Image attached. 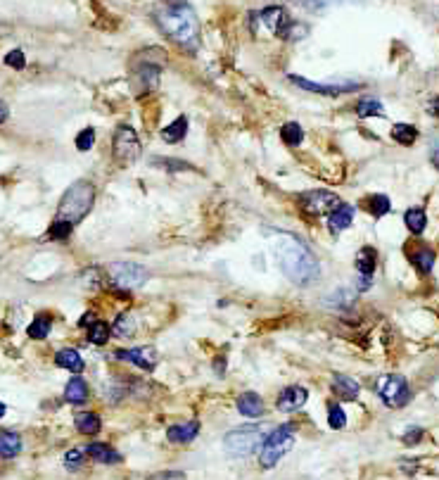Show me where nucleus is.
Wrapping results in <instances>:
<instances>
[{
	"label": "nucleus",
	"mask_w": 439,
	"mask_h": 480,
	"mask_svg": "<svg viewBox=\"0 0 439 480\" xmlns=\"http://www.w3.org/2000/svg\"><path fill=\"white\" fill-rule=\"evenodd\" d=\"M271 252L275 264L287 276L295 286H309L319 279L321 267L314 252L292 233L275 231L271 235Z\"/></svg>",
	"instance_id": "f257e3e1"
},
{
	"label": "nucleus",
	"mask_w": 439,
	"mask_h": 480,
	"mask_svg": "<svg viewBox=\"0 0 439 480\" xmlns=\"http://www.w3.org/2000/svg\"><path fill=\"white\" fill-rule=\"evenodd\" d=\"M159 29L186 52H198L200 48V22L195 10L183 0H169L154 10Z\"/></svg>",
	"instance_id": "f03ea898"
},
{
	"label": "nucleus",
	"mask_w": 439,
	"mask_h": 480,
	"mask_svg": "<svg viewBox=\"0 0 439 480\" xmlns=\"http://www.w3.org/2000/svg\"><path fill=\"white\" fill-rule=\"evenodd\" d=\"M169 55L164 48H157V45H150V48H143L140 52L133 55L131 62V72H133V84H136V93L138 96H147L159 86V74L166 67Z\"/></svg>",
	"instance_id": "7ed1b4c3"
},
{
	"label": "nucleus",
	"mask_w": 439,
	"mask_h": 480,
	"mask_svg": "<svg viewBox=\"0 0 439 480\" xmlns=\"http://www.w3.org/2000/svg\"><path fill=\"white\" fill-rule=\"evenodd\" d=\"M96 202V186L91 181H76L67 188V193L59 200L57 207V221H67V224H79L84 216L93 209Z\"/></svg>",
	"instance_id": "20e7f679"
},
{
	"label": "nucleus",
	"mask_w": 439,
	"mask_h": 480,
	"mask_svg": "<svg viewBox=\"0 0 439 480\" xmlns=\"http://www.w3.org/2000/svg\"><path fill=\"white\" fill-rule=\"evenodd\" d=\"M266 435H268L266 425H261V423L240 425V428L226 432L224 450H226V454L238 457V459L249 457V454H254V452L261 447L263 440H266Z\"/></svg>",
	"instance_id": "39448f33"
},
{
	"label": "nucleus",
	"mask_w": 439,
	"mask_h": 480,
	"mask_svg": "<svg viewBox=\"0 0 439 480\" xmlns=\"http://www.w3.org/2000/svg\"><path fill=\"white\" fill-rule=\"evenodd\" d=\"M295 445V425H278L266 435V440L261 445V457L259 462L263 469H273L283 457L292 450Z\"/></svg>",
	"instance_id": "423d86ee"
},
{
	"label": "nucleus",
	"mask_w": 439,
	"mask_h": 480,
	"mask_svg": "<svg viewBox=\"0 0 439 480\" xmlns=\"http://www.w3.org/2000/svg\"><path fill=\"white\" fill-rule=\"evenodd\" d=\"M375 392L377 397L387 404L392 409H401L406 407L409 400H411V390H409V383L404 376H397V374H387V376H380L375 383Z\"/></svg>",
	"instance_id": "0eeeda50"
},
{
	"label": "nucleus",
	"mask_w": 439,
	"mask_h": 480,
	"mask_svg": "<svg viewBox=\"0 0 439 480\" xmlns=\"http://www.w3.org/2000/svg\"><path fill=\"white\" fill-rule=\"evenodd\" d=\"M107 279L114 288L121 290H136L143 288L150 274H147L145 267L140 264H131V262H114V264L107 267Z\"/></svg>",
	"instance_id": "6e6552de"
},
{
	"label": "nucleus",
	"mask_w": 439,
	"mask_h": 480,
	"mask_svg": "<svg viewBox=\"0 0 439 480\" xmlns=\"http://www.w3.org/2000/svg\"><path fill=\"white\" fill-rule=\"evenodd\" d=\"M112 150H114V160L119 164H133L140 157V140L136 136L131 126H119L114 131V140H112Z\"/></svg>",
	"instance_id": "1a4fd4ad"
},
{
	"label": "nucleus",
	"mask_w": 439,
	"mask_h": 480,
	"mask_svg": "<svg viewBox=\"0 0 439 480\" xmlns=\"http://www.w3.org/2000/svg\"><path fill=\"white\" fill-rule=\"evenodd\" d=\"M297 205L302 207V212H307L312 216H323V214L333 212L335 207H340L342 202L330 191H309V193L297 195Z\"/></svg>",
	"instance_id": "9d476101"
},
{
	"label": "nucleus",
	"mask_w": 439,
	"mask_h": 480,
	"mask_svg": "<svg viewBox=\"0 0 439 480\" xmlns=\"http://www.w3.org/2000/svg\"><path fill=\"white\" fill-rule=\"evenodd\" d=\"M287 79L292 81L295 86L304 89V91L321 93V96H330V98H337V96H342V93L359 91L361 89V84H349V81H342V84H316V81H307V79L297 77V74H290Z\"/></svg>",
	"instance_id": "9b49d317"
},
{
	"label": "nucleus",
	"mask_w": 439,
	"mask_h": 480,
	"mask_svg": "<svg viewBox=\"0 0 439 480\" xmlns=\"http://www.w3.org/2000/svg\"><path fill=\"white\" fill-rule=\"evenodd\" d=\"M259 19L263 22V26L273 33V36H280V38H285L290 26H292V19L287 17L285 8H280V5H271V8L261 10Z\"/></svg>",
	"instance_id": "f8f14e48"
},
{
	"label": "nucleus",
	"mask_w": 439,
	"mask_h": 480,
	"mask_svg": "<svg viewBox=\"0 0 439 480\" xmlns=\"http://www.w3.org/2000/svg\"><path fill=\"white\" fill-rule=\"evenodd\" d=\"M117 359L131 362L140 369L152 371L154 367H157V350L150 347V345H145V347H133V350H119Z\"/></svg>",
	"instance_id": "ddd939ff"
},
{
	"label": "nucleus",
	"mask_w": 439,
	"mask_h": 480,
	"mask_svg": "<svg viewBox=\"0 0 439 480\" xmlns=\"http://www.w3.org/2000/svg\"><path fill=\"white\" fill-rule=\"evenodd\" d=\"M309 400V390L302 388V385H290L278 395V409L283 414H292V411L302 409L304 402Z\"/></svg>",
	"instance_id": "4468645a"
},
{
	"label": "nucleus",
	"mask_w": 439,
	"mask_h": 480,
	"mask_svg": "<svg viewBox=\"0 0 439 480\" xmlns=\"http://www.w3.org/2000/svg\"><path fill=\"white\" fill-rule=\"evenodd\" d=\"M333 392L344 402H354L356 397H359V383H356L354 378L344 376V374H335L333 376Z\"/></svg>",
	"instance_id": "2eb2a0df"
},
{
	"label": "nucleus",
	"mask_w": 439,
	"mask_h": 480,
	"mask_svg": "<svg viewBox=\"0 0 439 480\" xmlns=\"http://www.w3.org/2000/svg\"><path fill=\"white\" fill-rule=\"evenodd\" d=\"M198 432H200V421H188V423H181V425H171V428L166 430V437L171 442L188 445L198 437Z\"/></svg>",
	"instance_id": "dca6fc26"
},
{
	"label": "nucleus",
	"mask_w": 439,
	"mask_h": 480,
	"mask_svg": "<svg viewBox=\"0 0 439 480\" xmlns=\"http://www.w3.org/2000/svg\"><path fill=\"white\" fill-rule=\"evenodd\" d=\"M238 411L247 418H256L263 414V400L256 392H242L238 397Z\"/></svg>",
	"instance_id": "f3484780"
},
{
	"label": "nucleus",
	"mask_w": 439,
	"mask_h": 480,
	"mask_svg": "<svg viewBox=\"0 0 439 480\" xmlns=\"http://www.w3.org/2000/svg\"><path fill=\"white\" fill-rule=\"evenodd\" d=\"M351 219H354V209L349 205H340L328 214V228L333 233H342L351 224Z\"/></svg>",
	"instance_id": "a211bd4d"
},
{
	"label": "nucleus",
	"mask_w": 439,
	"mask_h": 480,
	"mask_svg": "<svg viewBox=\"0 0 439 480\" xmlns=\"http://www.w3.org/2000/svg\"><path fill=\"white\" fill-rule=\"evenodd\" d=\"M409 259H411V264H414L418 272H423V274H430L432 267H435V252H432L430 247H425V245L411 250Z\"/></svg>",
	"instance_id": "6ab92c4d"
},
{
	"label": "nucleus",
	"mask_w": 439,
	"mask_h": 480,
	"mask_svg": "<svg viewBox=\"0 0 439 480\" xmlns=\"http://www.w3.org/2000/svg\"><path fill=\"white\" fill-rule=\"evenodd\" d=\"M354 264H356V272H359L361 276H373L375 267H377V252L370 245L361 247L359 252H356Z\"/></svg>",
	"instance_id": "aec40b11"
},
{
	"label": "nucleus",
	"mask_w": 439,
	"mask_h": 480,
	"mask_svg": "<svg viewBox=\"0 0 439 480\" xmlns=\"http://www.w3.org/2000/svg\"><path fill=\"white\" fill-rule=\"evenodd\" d=\"M55 364H57L59 369L72 371V374H81V371H84V367H86L76 350H59L57 357H55Z\"/></svg>",
	"instance_id": "412c9836"
},
{
	"label": "nucleus",
	"mask_w": 439,
	"mask_h": 480,
	"mask_svg": "<svg viewBox=\"0 0 439 480\" xmlns=\"http://www.w3.org/2000/svg\"><path fill=\"white\" fill-rule=\"evenodd\" d=\"M19 450H22V437L12 430H0V457L12 459L19 454Z\"/></svg>",
	"instance_id": "4be33fe9"
},
{
	"label": "nucleus",
	"mask_w": 439,
	"mask_h": 480,
	"mask_svg": "<svg viewBox=\"0 0 439 480\" xmlns=\"http://www.w3.org/2000/svg\"><path fill=\"white\" fill-rule=\"evenodd\" d=\"M88 454H91V459H96V462L100 464H117L121 462V454L117 450H112L110 445H103V442H93L88 445Z\"/></svg>",
	"instance_id": "5701e85b"
},
{
	"label": "nucleus",
	"mask_w": 439,
	"mask_h": 480,
	"mask_svg": "<svg viewBox=\"0 0 439 480\" xmlns=\"http://www.w3.org/2000/svg\"><path fill=\"white\" fill-rule=\"evenodd\" d=\"M64 400L69 404H84L88 400V385L84 378H72L64 388Z\"/></svg>",
	"instance_id": "b1692460"
},
{
	"label": "nucleus",
	"mask_w": 439,
	"mask_h": 480,
	"mask_svg": "<svg viewBox=\"0 0 439 480\" xmlns=\"http://www.w3.org/2000/svg\"><path fill=\"white\" fill-rule=\"evenodd\" d=\"M188 133V119L186 117H178L176 121H171L166 128H161V138H164V143H181V140L186 138Z\"/></svg>",
	"instance_id": "393cba45"
},
{
	"label": "nucleus",
	"mask_w": 439,
	"mask_h": 480,
	"mask_svg": "<svg viewBox=\"0 0 439 480\" xmlns=\"http://www.w3.org/2000/svg\"><path fill=\"white\" fill-rule=\"evenodd\" d=\"M361 205H363V209H368L370 214L373 216H384L389 212V198L387 195H382V193H375V195H368V198H363L361 200Z\"/></svg>",
	"instance_id": "a878e982"
},
{
	"label": "nucleus",
	"mask_w": 439,
	"mask_h": 480,
	"mask_svg": "<svg viewBox=\"0 0 439 480\" xmlns=\"http://www.w3.org/2000/svg\"><path fill=\"white\" fill-rule=\"evenodd\" d=\"M136 328H138L136 316L124 312V314L117 316V321H114V328L112 330H114V335H119V337H131L133 333H136Z\"/></svg>",
	"instance_id": "bb28decb"
},
{
	"label": "nucleus",
	"mask_w": 439,
	"mask_h": 480,
	"mask_svg": "<svg viewBox=\"0 0 439 480\" xmlns=\"http://www.w3.org/2000/svg\"><path fill=\"white\" fill-rule=\"evenodd\" d=\"M76 428L84 435H96V432H100V416L93 414V411H84V414L76 416Z\"/></svg>",
	"instance_id": "cd10ccee"
},
{
	"label": "nucleus",
	"mask_w": 439,
	"mask_h": 480,
	"mask_svg": "<svg viewBox=\"0 0 439 480\" xmlns=\"http://www.w3.org/2000/svg\"><path fill=\"white\" fill-rule=\"evenodd\" d=\"M356 114H359L361 119H366V117H382V114H384V105L377 98H363L361 103L356 105Z\"/></svg>",
	"instance_id": "c85d7f7f"
},
{
	"label": "nucleus",
	"mask_w": 439,
	"mask_h": 480,
	"mask_svg": "<svg viewBox=\"0 0 439 480\" xmlns=\"http://www.w3.org/2000/svg\"><path fill=\"white\" fill-rule=\"evenodd\" d=\"M392 138L401 145H414L418 138V128L411 124H394L392 126Z\"/></svg>",
	"instance_id": "c756f323"
},
{
	"label": "nucleus",
	"mask_w": 439,
	"mask_h": 480,
	"mask_svg": "<svg viewBox=\"0 0 439 480\" xmlns=\"http://www.w3.org/2000/svg\"><path fill=\"white\" fill-rule=\"evenodd\" d=\"M50 328H52V319L48 314H40V316H36V319L31 321L29 337H33V340H43V337H48Z\"/></svg>",
	"instance_id": "7c9ffc66"
},
{
	"label": "nucleus",
	"mask_w": 439,
	"mask_h": 480,
	"mask_svg": "<svg viewBox=\"0 0 439 480\" xmlns=\"http://www.w3.org/2000/svg\"><path fill=\"white\" fill-rule=\"evenodd\" d=\"M404 221H406L409 231L418 235V233H423V231H425V224H428V216H425L423 209L414 207V209H409V212L404 214Z\"/></svg>",
	"instance_id": "2f4dec72"
},
{
	"label": "nucleus",
	"mask_w": 439,
	"mask_h": 480,
	"mask_svg": "<svg viewBox=\"0 0 439 480\" xmlns=\"http://www.w3.org/2000/svg\"><path fill=\"white\" fill-rule=\"evenodd\" d=\"M110 333H112V328L107 326L105 321H96L93 326H88V340L93 345H105L110 340Z\"/></svg>",
	"instance_id": "473e14b6"
},
{
	"label": "nucleus",
	"mask_w": 439,
	"mask_h": 480,
	"mask_svg": "<svg viewBox=\"0 0 439 480\" xmlns=\"http://www.w3.org/2000/svg\"><path fill=\"white\" fill-rule=\"evenodd\" d=\"M290 3L302 10H309V12H321L326 8H333L337 3H342V0H290Z\"/></svg>",
	"instance_id": "72a5a7b5"
},
{
	"label": "nucleus",
	"mask_w": 439,
	"mask_h": 480,
	"mask_svg": "<svg viewBox=\"0 0 439 480\" xmlns=\"http://www.w3.org/2000/svg\"><path fill=\"white\" fill-rule=\"evenodd\" d=\"M283 138H285V143H290V145H300L304 140L302 126L297 124V121H290V124L283 126Z\"/></svg>",
	"instance_id": "f704fd0d"
},
{
	"label": "nucleus",
	"mask_w": 439,
	"mask_h": 480,
	"mask_svg": "<svg viewBox=\"0 0 439 480\" xmlns=\"http://www.w3.org/2000/svg\"><path fill=\"white\" fill-rule=\"evenodd\" d=\"M354 300H356V295L351 293V290H347V288H337L333 295L326 297L328 304H337V307H347V304H351Z\"/></svg>",
	"instance_id": "c9c22d12"
},
{
	"label": "nucleus",
	"mask_w": 439,
	"mask_h": 480,
	"mask_svg": "<svg viewBox=\"0 0 439 480\" xmlns=\"http://www.w3.org/2000/svg\"><path fill=\"white\" fill-rule=\"evenodd\" d=\"M344 423H347V414L340 409V404L330 402V407H328V425H330V428H335V430H340Z\"/></svg>",
	"instance_id": "e433bc0d"
},
{
	"label": "nucleus",
	"mask_w": 439,
	"mask_h": 480,
	"mask_svg": "<svg viewBox=\"0 0 439 480\" xmlns=\"http://www.w3.org/2000/svg\"><path fill=\"white\" fill-rule=\"evenodd\" d=\"M72 233V224H67V221H52V226H50V231H48V235L52 240H64L67 235Z\"/></svg>",
	"instance_id": "4c0bfd02"
},
{
	"label": "nucleus",
	"mask_w": 439,
	"mask_h": 480,
	"mask_svg": "<svg viewBox=\"0 0 439 480\" xmlns=\"http://www.w3.org/2000/svg\"><path fill=\"white\" fill-rule=\"evenodd\" d=\"M93 143H96V131H93V128H84V131L76 136V147H79V150H84V152L91 150Z\"/></svg>",
	"instance_id": "58836bf2"
},
{
	"label": "nucleus",
	"mask_w": 439,
	"mask_h": 480,
	"mask_svg": "<svg viewBox=\"0 0 439 480\" xmlns=\"http://www.w3.org/2000/svg\"><path fill=\"white\" fill-rule=\"evenodd\" d=\"M64 466L69 471H79L81 466H84V452H81V450H69L64 454Z\"/></svg>",
	"instance_id": "ea45409f"
},
{
	"label": "nucleus",
	"mask_w": 439,
	"mask_h": 480,
	"mask_svg": "<svg viewBox=\"0 0 439 480\" xmlns=\"http://www.w3.org/2000/svg\"><path fill=\"white\" fill-rule=\"evenodd\" d=\"M5 65L12 67V69H24L26 67V57L22 50H10L8 55H5Z\"/></svg>",
	"instance_id": "a19ab883"
},
{
	"label": "nucleus",
	"mask_w": 439,
	"mask_h": 480,
	"mask_svg": "<svg viewBox=\"0 0 439 480\" xmlns=\"http://www.w3.org/2000/svg\"><path fill=\"white\" fill-rule=\"evenodd\" d=\"M421 440H423V430L421 428H411V430L404 432V442H406V445H418Z\"/></svg>",
	"instance_id": "79ce46f5"
},
{
	"label": "nucleus",
	"mask_w": 439,
	"mask_h": 480,
	"mask_svg": "<svg viewBox=\"0 0 439 480\" xmlns=\"http://www.w3.org/2000/svg\"><path fill=\"white\" fill-rule=\"evenodd\" d=\"M150 480H186V476L181 471H161L157 476H152Z\"/></svg>",
	"instance_id": "37998d69"
},
{
	"label": "nucleus",
	"mask_w": 439,
	"mask_h": 480,
	"mask_svg": "<svg viewBox=\"0 0 439 480\" xmlns=\"http://www.w3.org/2000/svg\"><path fill=\"white\" fill-rule=\"evenodd\" d=\"M430 157H432V164H435L437 172H439V136L432 140V155H430Z\"/></svg>",
	"instance_id": "c03bdc74"
},
{
	"label": "nucleus",
	"mask_w": 439,
	"mask_h": 480,
	"mask_svg": "<svg viewBox=\"0 0 439 480\" xmlns=\"http://www.w3.org/2000/svg\"><path fill=\"white\" fill-rule=\"evenodd\" d=\"M8 114H10V110H8V105L0 100V124H3L5 119H8Z\"/></svg>",
	"instance_id": "a18cd8bd"
},
{
	"label": "nucleus",
	"mask_w": 439,
	"mask_h": 480,
	"mask_svg": "<svg viewBox=\"0 0 439 480\" xmlns=\"http://www.w3.org/2000/svg\"><path fill=\"white\" fill-rule=\"evenodd\" d=\"M10 31V26H5V24H0V36H3V33H8Z\"/></svg>",
	"instance_id": "49530a36"
},
{
	"label": "nucleus",
	"mask_w": 439,
	"mask_h": 480,
	"mask_svg": "<svg viewBox=\"0 0 439 480\" xmlns=\"http://www.w3.org/2000/svg\"><path fill=\"white\" fill-rule=\"evenodd\" d=\"M0 416H5V404L0 402Z\"/></svg>",
	"instance_id": "de8ad7c7"
}]
</instances>
